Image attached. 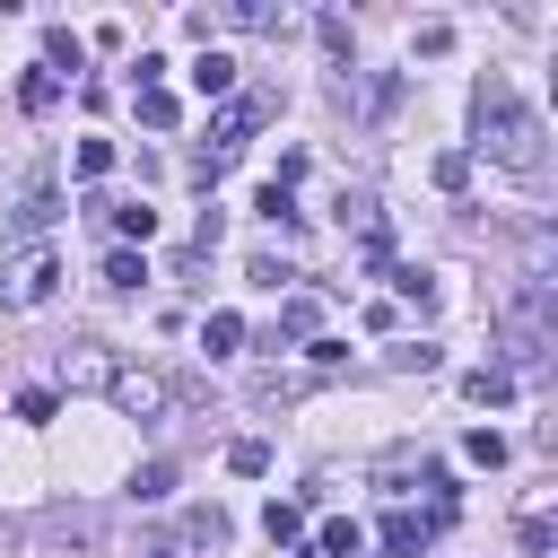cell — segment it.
I'll return each instance as SVG.
<instances>
[{"label":"cell","instance_id":"obj_17","mask_svg":"<svg viewBox=\"0 0 558 558\" xmlns=\"http://www.w3.org/2000/svg\"><path fill=\"white\" fill-rule=\"evenodd\" d=\"M17 105H26V113H52V105H61V78H52V70H26Z\"/></svg>","mask_w":558,"mask_h":558},{"label":"cell","instance_id":"obj_8","mask_svg":"<svg viewBox=\"0 0 558 558\" xmlns=\"http://www.w3.org/2000/svg\"><path fill=\"white\" fill-rule=\"evenodd\" d=\"M209 17H227V26H253V35L288 26V9H270V0H227V9H209Z\"/></svg>","mask_w":558,"mask_h":558},{"label":"cell","instance_id":"obj_3","mask_svg":"<svg viewBox=\"0 0 558 558\" xmlns=\"http://www.w3.org/2000/svg\"><path fill=\"white\" fill-rule=\"evenodd\" d=\"M52 279H61L52 244H9V253H0V305H44Z\"/></svg>","mask_w":558,"mask_h":558},{"label":"cell","instance_id":"obj_18","mask_svg":"<svg viewBox=\"0 0 558 558\" xmlns=\"http://www.w3.org/2000/svg\"><path fill=\"white\" fill-rule=\"evenodd\" d=\"M462 392H471V401H488V410H497V401H514V375H506V366H480V375H471V384H462Z\"/></svg>","mask_w":558,"mask_h":558},{"label":"cell","instance_id":"obj_4","mask_svg":"<svg viewBox=\"0 0 558 558\" xmlns=\"http://www.w3.org/2000/svg\"><path fill=\"white\" fill-rule=\"evenodd\" d=\"M105 401H113L122 418H166V410H174V384H166L157 366H113Z\"/></svg>","mask_w":558,"mask_h":558},{"label":"cell","instance_id":"obj_10","mask_svg":"<svg viewBox=\"0 0 558 558\" xmlns=\"http://www.w3.org/2000/svg\"><path fill=\"white\" fill-rule=\"evenodd\" d=\"M183 549H209V558H218V549H227V514H218V506L183 514Z\"/></svg>","mask_w":558,"mask_h":558},{"label":"cell","instance_id":"obj_21","mask_svg":"<svg viewBox=\"0 0 558 558\" xmlns=\"http://www.w3.org/2000/svg\"><path fill=\"white\" fill-rule=\"evenodd\" d=\"M235 340H244V323H235V314H209V323H201V349H209V357H227Z\"/></svg>","mask_w":558,"mask_h":558},{"label":"cell","instance_id":"obj_5","mask_svg":"<svg viewBox=\"0 0 558 558\" xmlns=\"http://www.w3.org/2000/svg\"><path fill=\"white\" fill-rule=\"evenodd\" d=\"M113 366H122V357H113V349H96V340H70V349H61V384H70V392H105V384H113Z\"/></svg>","mask_w":558,"mask_h":558},{"label":"cell","instance_id":"obj_9","mask_svg":"<svg viewBox=\"0 0 558 558\" xmlns=\"http://www.w3.org/2000/svg\"><path fill=\"white\" fill-rule=\"evenodd\" d=\"M96 209L113 218V235H140V244L157 235V209H148V201H96Z\"/></svg>","mask_w":558,"mask_h":558},{"label":"cell","instance_id":"obj_15","mask_svg":"<svg viewBox=\"0 0 558 558\" xmlns=\"http://www.w3.org/2000/svg\"><path fill=\"white\" fill-rule=\"evenodd\" d=\"M52 218H61V201H52V192H26V201H17V235H26V244H35Z\"/></svg>","mask_w":558,"mask_h":558},{"label":"cell","instance_id":"obj_7","mask_svg":"<svg viewBox=\"0 0 558 558\" xmlns=\"http://www.w3.org/2000/svg\"><path fill=\"white\" fill-rule=\"evenodd\" d=\"M44 541H52V549H96V514H87V506H52V514H44Z\"/></svg>","mask_w":558,"mask_h":558},{"label":"cell","instance_id":"obj_30","mask_svg":"<svg viewBox=\"0 0 558 558\" xmlns=\"http://www.w3.org/2000/svg\"><path fill=\"white\" fill-rule=\"evenodd\" d=\"M418 52H427V61H436V52H453V26H445V17H427V26H418Z\"/></svg>","mask_w":558,"mask_h":558},{"label":"cell","instance_id":"obj_26","mask_svg":"<svg viewBox=\"0 0 558 558\" xmlns=\"http://www.w3.org/2000/svg\"><path fill=\"white\" fill-rule=\"evenodd\" d=\"M392 288H401V296H410V305H418V314H427V305H436V279H427V270H392Z\"/></svg>","mask_w":558,"mask_h":558},{"label":"cell","instance_id":"obj_12","mask_svg":"<svg viewBox=\"0 0 558 558\" xmlns=\"http://www.w3.org/2000/svg\"><path fill=\"white\" fill-rule=\"evenodd\" d=\"M314 323H323V305H314V296H288V305H279V331H270V340H314Z\"/></svg>","mask_w":558,"mask_h":558},{"label":"cell","instance_id":"obj_27","mask_svg":"<svg viewBox=\"0 0 558 558\" xmlns=\"http://www.w3.org/2000/svg\"><path fill=\"white\" fill-rule=\"evenodd\" d=\"M436 183H445V192H462V183H471V157H462V148H445V157H436Z\"/></svg>","mask_w":558,"mask_h":558},{"label":"cell","instance_id":"obj_20","mask_svg":"<svg viewBox=\"0 0 558 558\" xmlns=\"http://www.w3.org/2000/svg\"><path fill=\"white\" fill-rule=\"evenodd\" d=\"M262 532H270V541H296V532H305V506H296V497H270Z\"/></svg>","mask_w":558,"mask_h":558},{"label":"cell","instance_id":"obj_13","mask_svg":"<svg viewBox=\"0 0 558 558\" xmlns=\"http://www.w3.org/2000/svg\"><path fill=\"white\" fill-rule=\"evenodd\" d=\"M78 61H87V44H78L70 26H52V35H44V70L61 78V70H78Z\"/></svg>","mask_w":558,"mask_h":558},{"label":"cell","instance_id":"obj_14","mask_svg":"<svg viewBox=\"0 0 558 558\" xmlns=\"http://www.w3.org/2000/svg\"><path fill=\"white\" fill-rule=\"evenodd\" d=\"M131 96H140V122H148V131H174V122H183V105H174L166 87H131Z\"/></svg>","mask_w":558,"mask_h":558},{"label":"cell","instance_id":"obj_1","mask_svg":"<svg viewBox=\"0 0 558 558\" xmlns=\"http://www.w3.org/2000/svg\"><path fill=\"white\" fill-rule=\"evenodd\" d=\"M471 122H480V148H488L506 174H541V166H549V122H541V113H532L506 78H480Z\"/></svg>","mask_w":558,"mask_h":558},{"label":"cell","instance_id":"obj_6","mask_svg":"<svg viewBox=\"0 0 558 558\" xmlns=\"http://www.w3.org/2000/svg\"><path fill=\"white\" fill-rule=\"evenodd\" d=\"M445 523H453V514H410V506H401V514H384V549H392V558H418Z\"/></svg>","mask_w":558,"mask_h":558},{"label":"cell","instance_id":"obj_24","mask_svg":"<svg viewBox=\"0 0 558 558\" xmlns=\"http://www.w3.org/2000/svg\"><path fill=\"white\" fill-rule=\"evenodd\" d=\"M140 279H148L140 253H105V288H140Z\"/></svg>","mask_w":558,"mask_h":558},{"label":"cell","instance_id":"obj_2","mask_svg":"<svg viewBox=\"0 0 558 558\" xmlns=\"http://www.w3.org/2000/svg\"><path fill=\"white\" fill-rule=\"evenodd\" d=\"M270 105H279V96H270V87H253V96H235V105H227V113H218V122H209V148H201V157H192V183H218V174H227V166H235V157H244V140H253V122H262V113H270Z\"/></svg>","mask_w":558,"mask_h":558},{"label":"cell","instance_id":"obj_28","mask_svg":"<svg viewBox=\"0 0 558 558\" xmlns=\"http://www.w3.org/2000/svg\"><path fill=\"white\" fill-rule=\"evenodd\" d=\"M392 366H401V375H427V366H436V349H427V340H401V349H392Z\"/></svg>","mask_w":558,"mask_h":558},{"label":"cell","instance_id":"obj_11","mask_svg":"<svg viewBox=\"0 0 558 558\" xmlns=\"http://www.w3.org/2000/svg\"><path fill=\"white\" fill-rule=\"evenodd\" d=\"M192 87H201V96H235V61H227V52H201V61H192Z\"/></svg>","mask_w":558,"mask_h":558},{"label":"cell","instance_id":"obj_22","mask_svg":"<svg viewBox=\"0 0 558 558\" xmlns=\"http://www.w3.org/2000/svg\"><path fill=\"white\" fill-rule=\"evenodd\" d=\"M462 453H471L480 471H497V462H506V436H497V427H471V436H462Z\"/></svg>","mask_w":558,"mask_h":558},{"label":"cell","instance_id":"obj_29","mask_svg":"<svg viewBox=\"0 0 558 558\" xmlns=\"http://www.w3.org/2000/svg\"><path fill=\"white\" fill-rule=\"evenodd\" d=\"M166 488H174V462H148V471L131 480V497H166Z\"/></svg>","mask_w":558,"mask_h":558},{"label":"cell","instance_id":"obj_32","mask_svg":"<svg viewBox=\"0 0 558 558\" xmlns=\"http://www.w3.org/2000/svg\"><path fill=\"white\" fill-rule=\"evenodd\" d=\"M305 558H314V549H305Z\"/></svg>","mask_w":558,"mask_h":558},{"label":"cell","instance_id":"obj_25","mask_svg":"<svg viewBox=\"0 0 558 558\" xmlns=\"http://www.w3.org/2000/svg\"><path fill=\"white\" fill-rule=\"evenodd\" d=\"M253 209H262L270 227H288V218H296V201H288V183H262V201H253Z\"/></svg>","mask_w":558,"mask_h":558},{"label":"cell","instance_id":"obj_19","mask_svg":"<svg viewBox=\"0 0 558 558\" xmlns=\"http://www.w3.org/2000/svg\"><path fill=\"white\" fill-rule=\"evenodd\" d=\"M227 471L262 480V471H270V445H262V436H235V445H227Z\"/></svg>","mask_w":558,"mask_h":558},{"label":"cell","instance_id":"obj_23","mask_svg":"<svg viewBox=\"0 0 558 558\" xmlns=\"http://www.w3.org/2000/svg\"><path fill=\"white\" fill-rule=\"evenodd\" d=\"M70 166H78L87 183H96V174H113V140H78V157H70Z\"/></svg>","mask_w":558,"mask_h":558},{"label":"cell","instance_id":"obj_31","mask_svg":"<svg viewBox=\"0 0 558 558\" xmlns=\"http://www.w3.org/2000/svg\"><path fill=\"white\" fill-rule=\"evenodd\" d=\"M0 549H9V523H0Z\"/></svg>","mask_w":558,"mask_h":558},{"label":"cell","instance_id":"obj_16","mask_svg":"<svg viewBox=\"0 0 558 558\" xmlns=\"http://www.w3.org/2000/svg\"><path fill=\"white\" fill-rule=\"evenodd\" d=\"M357 549H366V532H357V523H340V514H331V523H323V541H314V558H357Z\"/></svg>","mask_w":558,"mask_h":558}]
</instances>
